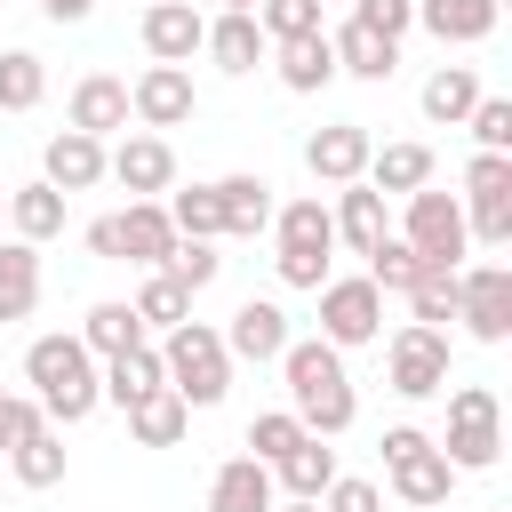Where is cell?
<instances>
[{
	"instance_id": "e0dca14e",
	"label": "cell",
	"mask_w": 512,
	"mask_h": 512,
	"mask_svg": "<svg viewBox=\"0 0 512 512\" xmlns=\"http://www.w3.org/2000/svg\"><path fill=\"white\" fill-rule=\"evenodd\" d=\"M504 0H416V24L440 40V48H480L496 32Z\"/></svg>"
},
{
	"instance_id": "d6986e66",
	"label": "cell",
	"mask_w": 512,
	"mask_h": 512,
	"mask_svg": "<svg viewBox=\"0 0 512 512\" xmlns=\"http://www.w3.org/2000/svg\"><path fill=\"white\" fill-rule=\"evenodd\" d=\"M328 216H336V240L352 248V256H368L392 224H384V192L368 184V176H352V184H336V200H328Z\"/></svg>"
},
{
	"instance_id": "836d02e7",
	"label": "cell",
	"mask_w": 512,
	"mask_h": 512,
	"mask_svg": "<svg viewBox=\"0 0 512 512\" xmlns=\"http://www.w3.org/2000/svg\"><path fill=\"white\" fill-rule=\"evenodd\" d=\"M328 480H336V448H328L320 432H304V440L272 464V488H288V496H320Z\"/></svg>"
},
{
	"instance_id": "f907efd6",
	"label": "cell",
	"mask_w": 512,
	"mask_h": 512,
	"mask_svg": "<svg viewBox=\"0 0 512 512\" xmlns=\"http://www.w3.org/2000/svg\"><path fill=\"white\" fill-rule=\"evenodd\" d=\"M272 512H320V496H288V504H272Z\"/></svg>"
},
{
	"instance_id": "f5cc1de1",
	"label": "cell",
	"mask_w": 512,
	"mask_h": 512,
	"mask_svg": "<svg viewBox=\"0 0 512 512\" xmlns=\"http://www.w3.org/2000/svg\"><path fill=\"white\" fill-rule=\"evenodd\" d=\"M0 232H8V200H0Z\"/></svg>"
},
{
	"instance_id": "6da1fadb",
	"label": "cell",
	"mask_w": 512,
	"mask_h": 512,
	"mask_svg": "<svg viewBox=\"0 0 512 512\" xmlns=\"http://www.w3.org/2000/svg\"><path fill=\"white\" fill-rule=\"evenodd\" d=\"M280 384H288V408L304 416V432H320V440L352 432L360 400H352L344 352H336L328 336H288V344H280Z\"/></svg>"
},
{
	"instance_id": "60d3db41",
	"label": "cell",
	"mask_w": 512,
	"mask_h": 512,
	"mask_svg": "<svg viewBox=\"0 0 512 512\" xmlns=\"http://www.w3.org/2000/svg\"><path fill=\"white\" fill-rule=\"evenodd\" d=\"M296 440H304V416H296V408H264V416L248 424V456H256V464H280Z\"/></svg>"
},
{
	"instance_id": "9c48e42d",
	"label": "cell",
	"mask_w": 512,
	"mask_h": 512,
	"mask_svg": "<svg viewBox=\"0 0 512 512\" xmlns=\"http://www.w3.org/2000/svg\"><path fill=\"white\" fill-rule=\"evenodd\" d=\"M384 384H392L400 400H432V392H448V328L408 320V328L384 344Z\"/></svg>"
},
{
	"instance_id": "44dd1931",
	"label": "cell",
	"mask_w": 512,
	"mask_h": 512,
	"mask_svg": "<svg viewBox=\"0 0 512 512\" xmlns=\"http://www.w3.org/2000/svg\"><path fill=\"white\" fill-rule=\"evenodd\" d=\"M280 488H272V464L256 456H224L216 480H208V512H272Z\"/></svg>"
},
{
	"instance_id": "83f0119b",
	"label": "cell",
	"mask_w": 512,
	"mask_h": 512,
	"mask_svg": "<svg viewBox=\"0 0 512 512\" xmlns=\"http://www.w3.org/2000/svg\"><path fill=\"white\" fill-rule=\"evenodd\" d=\"M40 304V248L32 240H0V320H32Z\"/></svg>"
},
{
	"instance_id": "ac0fdd59",
	"label": "cell",
	"mask_w": 512,
	"mask_h": 512,
	"mask_svg": "<svg viewBox=\"0 0 512 512\" xmlns=\"http://www.w3.org/2000/svg\"><path fill=\"white\" fill-rule=\"evenodd\" d=\"M40 176L72 200V192H88V184H104V136H80V128H64V136H48V152H40Z\"/></svg>"
},
{
	"instance_id": "816d5d0a",
	"label": "cell",
	"mask_w": 512,
	"mask_h": 512,
	"mask_svg": "<svg viewBox=\"0 0 512 512\" xmlns=\"http://www.w3.org/2000/svg\"><path fill=\"white\" fill-rule=\"evenodd\" d=\"M216 8H256V0H216Z\"/></svg>"
},
{
	"instance_id": "f546056e",
	"label": "cell",
	"mask_w": 512,
	"mask_h": 512,
	"mask_svg": "<svg viewBox=\"0 0 512 512\" xmlns=\"http://www.w3.org/2000/svg\"><path fill=\"white\" fill-rule=\"evenodd\" d=\"M8 232L32 240V248L56 240V232H64V192H56L48 176H40V184H16V192H8Z\"/></svg>"
},
{
	"instance_id": "8d00e7d4",
	"label": "cell",
	"mask_w": 512,
	"mask_h": 512,
	"mask_svg": "<svg viewBox=\"0 0 512 512\" xmlns=\"http://www.w3.org/2000/svg\"><path fill=\"white\" fill-rule=\"evenodd\" d=\"M128 304H136V320H144V336H152V328L168 336L176 320H192V288H184V280H168V272H144V288H136Z\"/></svg>"
},
{
	"instance_id": "30bf717a",
	"label": "cell",
	"mask_w": 512,
	"mask_h": 512,
	"mask_svg": "<svg viewBox=\"0 0 512 512\" xmlns=\"http://www.w3.org/2000/svg\"><path fill=\"white\" fill-rule=\"evenodd\" d=\"M456 320L480 344L512 336V264H456Z\"/></svg>"
},
{
	"instance_id": "4316f807",
	"label": "cell",
	"mask_w": 512,
	"mask_h": 512,
	"mask_svg": "<svg viewBox=\"0 0 512 512\" xmlns=\"http://www.w3.org/2000/svg\"><path fill=\"white\" fill-rule=\"evenodd\" d=\"M448 488H456V464L440 456V440H432V448H416L408 464H392V496H400V504H416V512L448 504Z\"/></svg>"
},
{
	"instance_id": "f6af8a7d",
	"label": "cell",
	"mask_w": 512,
	"mask_h": 512,
	"mask_svg": "<svg viewBox=\"0 0 512 512\" xmlns=\"http://www.w3.org/2000/svg\"><path fill=\"white\" fill-rule=\"evenodd\" d=\"M320 512H384V496H376V480H360V472H336V480L320 488Z\"/></svg>"
},
{
	"instance_id": "681fc988",
	"label": "cell",
	"mask_w": 512,
	"mask_h": 512,
	"mask_svg": "<svg viewBox=\"0 0 512 512\" xmlns=\"http://www.w3.org/2000/svg\"><path fill=\"white\" fill-rule=\"evenodd\" d=\"M40 16H48V24H88L96 0H40Z\"/></svg>"
},
{
	"instance_id": "7dc6e473",
	"label": "cell",
	"mask_w": 512,
	"mask_h": 512,
	"mask_svg": "<svg viewBox=\"0 0 512 512\" xmlns=\"http://www.w3.org/2000/svg\"><path fill=\"white\" fill-rule=\"evenodd\" d=\"M48 424V408L40 400H16V392H0V448H16L24 432H40Z\"/></svg>"
},
{
	"instance_id": "c3c4849f",
	"label": "cell",
	"mask_w": 512,
	"mask_h": 512,
	"mask_svg": "<svg viewBox=\"0 0 512 512\" xmlns=\"http://www.w3.org/2000/svg\"><path fill=\"white\" fill-rule=\"evenodd\" d=\"M376 448H384V472H392V464H408L416 448H432V432H416V424H392V432H384Z\"/></svg>"
},
{
	"instance_id": "11a10c76",
	"label": "cell",
	"mask_w": 512,
	"mask_h": 512,
	"mask_svg": "<svg viewBox=\"0 0 512 512\" xmlns=\"http://www.w3.org/2000/svg\"><path fill=\"white\" fill-rule=\"evenodd\" d=\"M432 512H448V504H432Z\"/></svg>"
},
{
	"instance_id": "2e32d148",
	"label": "cell",
	"mask_w": 512,
	"mask_h": 512,
	"mask_svg": "<svg viewBox=\"0 0 512 512\" xmlns=\"http://www.w3.org/2000/svg\"><path fill=\"white\" fill-rule=\"evenodd\" d=\"M112 240H120V264H168V248H176V224H168V208L160 200H128L120 216H112Z\"/></svg>"
},
{
	"instance_id": "d6a6232c",
	"label": "cell",
	"mask_w": 512,
	"mask_h": 512,
	"mask_svg": "<svg viewBox=\"0 0 512 512\" xmlns=\"http://www.w3.org/2000/svg\"><path fill=\"white\" fill-rule=\"evenodd\" d=\"M96 360H112V352H128V344H144V320H136V304H120V296H104V304H88V320L72 328Z\"/></svg>"
},
{
	"instance_id": "ab89813d",
	"label": "cell",
	"mask_w": 512,
	"mask_h": 512,
	"mask_svg": "<svg viewBox=\"0 0 512 512\" xmlns=\"http://www.w3.org/2000/svg\"><path fill=\"white\" fill-rule=\"evenodd\" d=\"M152 272H168V280H184V288L200 296V288H208V280L224 272V256H216V240H184V232H176V248H168V264H152Z\"/></svg>"
},
{
	"instance_id": "d4e9b609",
	"label": "cell",
	"mask_w": 512,
	"mask_h": 512,
	"mask_svg": "<svg viewBox=\"0 0 512 512\" xmlns=\"http://www.w3.org/2000/svg\"><path fill=\"white\" fill-rule=\"evenodd\" d=\"M328 48H336V72H352V80H392V64H400V40H384L352 16L328 32Z\"/></svg>"
},
{
	"instance_id": "7c38bea8",
	"label": "cell",
	"mask_w": 512,
	"mask_h": 512,
	"mask_svg": "<svg viewBox=\"0 0 512 512\" xmlns=\"http://www.w3.org/2000/svg\"><path fill=\"white\" fill-rule=\"evenodd\" d=\"M200 112V96H192V72L184 64H144L136 80H128V120H144V128H184Z\"/></svg>"
},
{
	"instance_id": "f1b7e54d",
	"label": "cell",
	"mask_w": 512,
	"mask_h": 512,
	"mask_svg": "<svg viewBox=\"0 0 512 512\" xmlns=\"http://www.w3.org/2000/svg\"><path fill=\"white\" fill-rule=\"evenodd\" d=\"M416 104H424V120H432V128H464V112L480 104V72H472V64H440V72L424 80V96H416Z\"/></svg>"
},
{
	"instance_id": "484cf974",
	"label": "cell",
	"mask_w": 512,
	"mask_h": 512,
	"mask_svg": "<svg viewBox=\"0 0 512 512\" xmlns=\"http://www.w3.org/2000/svg\"><path fill=\"white\" fill-rule=\"evenodd\" d=\"M448 264H432V256H416L400 232H384L376 248H368V280L384 288V296H408V288H424V280H440Z\"/></svg>"
},
{
	"instance_id": "b9f144b4",
	"label": "cell",
	"mask_w": 512,
	"mask_h": 512,
	"mask_svg": "<svg viewBox=\"0 0 512 512\" xmlns=\"http://www.w3.org/2000/svg\"><path fill=\"white\" fill-rule=\"evenodd\" d=\"M256 24H264V40H296V32H320L328 8L320 0H256Z\"/></svg>"
},
{
	"instance_id": "d590c367",
	"label": "cell",
	"mask_w": 512,
	"mask_h": 512,
	"mask_svg": "<svg viewBox=\"0 0 512 512\" xmlns=\"http://www.w3.org/2000/svg\"><path fill=\"white\" fill-rule=\"evenodd\" d=\"M160 208H168V224H176L184 240H224V208H216V184H184V192L168 184V200H160Z\"/></svg>"
},
{
	"instance_id": "7a4b0ae2",
	"label": "cell",
	"mask_w": 512,
	"mask_h": 512,
	"mask_svg": "<svg viewBox=\"0 0 512 512\" xmlns=\"http://www.w3.org/2000/svg\"><path fill=\"white\" fill-rule=\"evenodd\" d=\"M24 376H32L40 408H48V424H88L96 400H104L96 352H88L80 336H32V344H24Z\"/></svg>"
},
{
	"instance_id": "52a82bcc",
	"label": "cell",
	"mask_w": 512,
	"mask_h": 512,
	"mask_svg": "<svg viewBox=\"0 0 512 512\" xmlns=\"http://www.w3.org/2000/svg\"><path fill=\"white\" fill-rule=\"evenodd\" d=\"M312 296H320V336H328L336 352H360V344L384 336V288H376L368 272H360V280H336V272H328Z\"/></svg>"
},
{
	"instance_id": "277c9868",
	"label": "cell",
	"mask_w": 512,
	"mask_h": 512,
	"mask_svg": "<svg viewBox=\"0 0 512 512\" xmlns=\"http://www.w3.org/2000/svg\"><path fill=\"white\" fill-rule=\"evenodd\" d=\"M272 232H280V256H272L280 288H320V280H328V256H336V216H328V200H320V192H296L288 208H272Z\"/></svg>"
},
{
	"instance_id": "cb8c5ba5",
	"label": "cell",
	"mask_w": 512,
	"mask_h": 512,
	"mask_svg": "<svg viewBox=\"0 0 512 512\" xmlns=\"http://www.w3.org/2000/svg\"><path fill=\"white\" fill-rule=\"evenodd\" d=\"M216 208H224V240H256L272 224V184L256 168H232V176H216Z\"/></svg>"
},
{
	"instance_id": "9a60e30c",
	"label": "cell",
	"mask_w": 512,
	"mask_h": 512,
	"mask_svg": "<svg viewBox=\"0 0 512 512\" xmlns=\"http://www.w3.org/2000/svg\"><path fill=\"white\" fill-rule=\"evenodd\" d=\"M200 48L216 56V72H256V64L272 56V40H264L256 8H216V16H208V40H200Z\"/></svg>"
},
{
	"instance_id": "3957f363",
	"label": "cell",
	"mask_w": 512,
	"mask_h": 512,
	"mask_svg": "<svg viewBox=\"0 0 512 512\" xmlns=\"http://www.w3.org/2000/svg\"><path fill=\"white\" fill-rule=\"evenodd\" d=\"M160 376L168 392H184V408H216L232 392V352H224V328L208 320H176L160 336Z\"/></svg>"
},
{
	"instance_id": "8fae6325",
	"label": "cell",
	"mask_w": 512,
	"mask_h": 512,
	"mask_svg": "<svg viewBox=\"0 0 512 512\" xmlns=\"http://www.w3.org/2000/svg\"><path fill=\"white\" fill-rule=\"evenodd\" d=\"M104 176H112L128 200H160V192L176 184V152H168L160 128H136V136H120V144L104 152Z\"/></svg>"
},
{
	"instance_id": "7bdbcfd3",
	"label": "cell",
	"mask_w": 512,
	"mask_h": 512,
	"mask_svg": "<svg viewBox=\"0 0 512 512\" xmlns=\"http://www.w3.org/2000/svg\"><path fill=\"white\" fill-rule=\"evenodd\" d=\"M464 128H472L480 152H512V104H504V96H480V104L464 112Z\"/></svg>"
},
{
	"instance_id": "ba28073f",
	"label": "cell",
	"mask_w": 512,
	"mask_h": 512,
	"mask_svg": "<svg viewBox=\"0 0 512 512\" xmlns=\"http://www.w3.org/2000/svg\"><path fill=\"white\" fill-rule=\"evenodd\" d=\"M400 240L416 248V256H432V264H464V248H472V232H464V200L456 192H432V184H416L408 192V216H400Z\"/></svg>"
},
{
	"instance_id": "bcb514c9",
	"label": "cell",
	"mask_w": 512,
	"mask_h": 512,
	"mask_svg": "<svg viewBox=\"0 0 512 512\" xmlns=\"http://www.w3.org/2000/svg\"><path fill=\"white\" fill-rule=\"evenodd\" d=\"M352 24H368V32L400 40V32L416 24V0H352Z\"/></svg>"
},
{
	"instance_id": "5bb4252c",
	"label": "cell",
	"mask_w": 512,
	"mask_h": 512,
	"mask_svg": "<svg viewBox=\"0 0 512 512\" xmlns=\"http://www.w3.org/2000/svg\"><path fill=\"white\" fill-rule=\"evenodd\" d=\"M368 120H328V128H312L304 136V168L320 176V184H352L360 168H368Z\"/></svg>"
},
{
	"instance_id": "603a6c76",
	"label": "cell",
	"mask_w": 512,
	"mask_h": 512,
	"mask_svg": "<svg viewBox=\"0 0 512 512\" xmlns=\"http://www.w3.org/2000/svg\"><path fill=\"white\" fill-rule=\"evenodd\" d=\"M64 120H72L80 136H112V128H128V80H112V72H80Z\"/></svg>"
},
{
	"instance_id": "7402d4cb",
	"label": "cell",
	"mask_w": 512,
	"mask_h": 512,
	"mask_svg": "<svg viewBox=\"0 0 512 512\" xmlns=\"http://www.w3.org/2000/svg\"><path fill=\"white\" fill-rule=\"evenodd\" d=\"M272 56H280V88H288V96H320V88L336 80L328 24H320V32H296V40H272Z\"/></svg>"
},
{
	"instance_id": "4fadbf2b",
	"label": "cell",
	"mask_w": 512,
	"mask_h": 512,
	"mask_svg": "<svg viewBox=\"0 0 512 512\" xmlns=\"http://www.w3.org/2000/svg\"><path fill=\"white\" fill-rule=\"evenodd\" d=\"M136 32H144V56H152V64H192L200 40H208V16H200L192 0H152Z\"/></svg>"
},
{
	"instance_id": "ffe728a7",
	"label": "cell",
	"mask_w": 512,
	"mask_h": 512,
	"mask_svg": "<svg viewBox=\"0 0 512 512\" xmlns=\"http://www.w3.org/2000/svg\"><path fill=\"white\" fill-rule=\"evenodd\" d=\"M280 344H288V312L272 304V296H248L240 312H232V328H224V352L232 360H280Z\"/></svg>"
},
{
	"instance_id": "f35d334b",
	"label": "cell",
	"mask_w": 512,
	"mask_h": 512,
	"mask_svg": "<svg viewBox=\"0 0 512 512\" xmlns=\"http://www.w3.org/2000/svg\"><path fill=\"white\" fill-rule=\"evenodd\" d=\"M48 96V64L32 48H0V112H32Z\"/></svg>"
},
{
	"instance_id": "ee69618b",
	"label": "cell",
	"mask_w": 512,
	"mask_h": 512,
	"mask_svg": "<svg viewBox=\"0 0 512 512\" xmlns=\"http://www.w3.org/2000/svg\"><path fill=\"white\" fill-rule=\"evenodd\" d=\"M408 320H424V328H440V320H456V272H440V280H424V288H408Z\"/></svg>"
},
{
	"instance_id": "74e56055",
	"label": "cell",
	"mask_w": 512,
	"mask_h": 512,
	"mask_svg": "<svg viewBox=\"0 0 512 512\" xmlns=\"http://www.w3.org/2000/svg\"><path fill=\"white\" fill-rule=\"evenodd\" d=\"M8 472H16L24 488H56V480H64V440H56V424L24 432V440L8 448Z\"/></svg>"
},
{
	"instance_id": "db71d44e",
	"label": "cell",
	"mask_w": 512,
	"mask_h": 512,
	"mask_svg": "<svg viewBox=\"0 0 512 512\" xmlns=\"http://www.w3.org/2000/svg\"><path fill=\"white\" fill-rule=\"evenodd\" d=\"M320 8H336V0H320Z\"/></svg>"
},
{
	"instance_id": "e575fe53",
	"label": "cell",
	"mask_w": 512,
	"mask_h": 512,
	"mask_svg": "<svg viewBox=\"0 0 512 512\" xmlns=\"http://www.w3.org/2000/svg\"><path fill=\"white\" fill-rule=\"evenodd\" d=\"M376 192H416V184H432V144H384V152H368V168H360Z\"/></svg>"
},
{
	"instance_id": "5b68a950",
	"label": "cell",
	"mask_w": 512,
	"mask_h": 512,
	"mask_svg": "<svg viewBox=\"0 0 512 512\" xmlns=\"http://www.w3.org/2000/svg\"><path fill=\"white\" fill-rule=\"evenodd\" d=\"M440 456L456 472H488L504 456V400L488 384H456L448 392V440H440Z\"/></svg>"
},
{
	"instance_id": "8992f818",
	"label": "cell",
	"mask_w": 512,
	"mask_h": 512,
	"mask_svg": "<svg viewBox=\"0 0 512 512\" xmlns=\"http://www.w3.org/2000/svg\"><path fill=\"white\" fill-rule=\"evenodd\" d=\"M464 232L488 248H512V152L464 160Z\"/></svg>"
},
{
	"instance_id": "4dcf8cb0",
	"label": "cell",
	"mask_w": 512,
	"mask_h": 512,
	"mask_svg": "<svg viewBox=\"0 0 512 512\" xmlns=\"http://www.w3.org/2000/svg\"><path fill=\"white\" fill-rule=\"evenodd\" d=\"M96 384H104V400H112V408L144 400L152 384H168V376H160V344H128V352H112V360L96 368Z\"/></svg>"
},
{
	"instance_id": "1f68e13d",
	"label": "cell",
	"mask_w": 512,
	"mask_h": 512,
	"mask_svg": "<svg viewBox=\"0 0 512 512\" xmlns=\"http://www.w3.org/2000/svg\"><path fill=\"white\" fill-rule=\"evenodd\" d=\"M184 424H192V408H184V392H168V384H152L144 400H128V432H136L144 448H176Z\"/></svg>"
}]
</instances>
